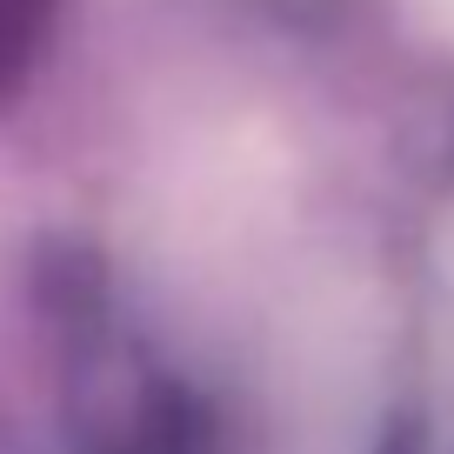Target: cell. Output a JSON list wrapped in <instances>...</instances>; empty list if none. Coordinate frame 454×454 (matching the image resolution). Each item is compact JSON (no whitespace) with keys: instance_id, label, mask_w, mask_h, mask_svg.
<instances>
[{"instance_id":"1","label":"cell","mask_w":454,"mask_h":454,"mask_svg":"<svg viewBox=\"0 0 454 454\" xmlns=\"http://www.w3.org/2000/svg\"><path fill=\"white\" fill-rule=\"evenodd\" d=\"M47 14H54V0H0V94L27 74L34 47L47 34Z\"/></svg>"}]
</instances>
